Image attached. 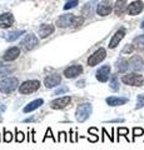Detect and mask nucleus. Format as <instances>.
Wrapping results in <instances>:
<instances>
[{"label": "nucleus", "mask_w": 144, "mask_h": 150, "mask_svg": "<svg viewBox=\"0 0 144 150\" xmlns=\"http://www.w3.org/2000/svg\"><path fill=\"white\" fill-rule=\"evenodd\" d=\"M93 111V106L90 103H84V104H80L77 110H75V119L78 123H84L85 120L89 119V116L92 115Z\"/></svg>", "instance_id": "1"}, {"label": "nucleus", "mask_w": 144, "mask_h": 150, "mask_svg": "<svg viewBox=\"0 0 144 150\" xmlns=\"http://www.w3.org/2000/svg\"><path fill=\"white\" fill-rule=\"evenodd\" d=\"M19 85L18 78H5L0 81V91L3 94H10L13 93Z\"/></svg>", "instance_id": "2"}, {"label": "nucleus", "mask_w": 144, "mask_h": 150, "mask_svg": "<svg viewBox=\"0 0 144 150\" xmlns=\"http://www.w3.org/2000/svg\"><path fill=\"white\" fill-rule=\"evenodd\" d=\"M122 81L125 85H131V86H142L144 83L143 75L137 74V73H131V74H125L122 76Z\"/></svg>", "instance_id": "3"}, {"label": "nucleus", "mask_w": 144, "mask_h": 150, "mask_svg": "<svg viewBox=\"0 0 144 150\" xmlns=\"http://www.w3.org/2000/svg\"><path fill=\"white\" fill-rule=\"evenodd\" d=\"M40 88L39 80H26L19 86V93L24 94V95H29V94L36 91Z\"/></svg>", "instance_id": "4"}, {"label": "nucleus", "mask_w": 144, "mask_h": 150, "mask_svg": "<svg viewBox=\"0 0 144 150\" xmlns=\"http://www.w3.org/2000/svg\"><path fill=\"white\" fill-rule=\"evenodd\" d=\"M105 56H106L105 49L100 48L96 51H94V53L88 58V65H89V67H95V65H98L99 63L103 62V60L105 59Z\"/></svg>", "instance_id": "5"}, {"label": "nucleus", "mask_w": 144, "mask_h": 150, "mask_svg": "<svg viewBox=\"0 0 144 150\" xmlns=\"http://www.w3.org/2000/svg\"><path fill=\"white\" fill-rule=\"evenodd\" d=\"M38 44H39V40H38V38H36L34 34H28V35H25V38L21 40V43H20V45L26 51L33 50Z\"/></svg>", "instance_id": "6"}, {"label": "nucleus", "mask_w": 144, "mask_h": 150, "mask_svg": "<svg viewBox=\"0 0 144 150\" xmlns=\"http://www.w3.org/2000/svg\"><path fill=\"white\" fill-rule=\"evenodd\" d=\"M72 101V98L70 96H63V98H58V99H54L52 103H50V108L54 110H60V109H64L67 105L70 104Z\"/></svg>", "instance_id": "7"}, {"label": "nucleus", "mask_w": 144, "mask_h": 150, "mask_svg": "<svg viewBox=\"0 0 144 150\" xmlns=\"http://www.w3.org/2000/svg\"><path fill=\"white\" fill-rule=\"evenodd\" d=\"M62 83V76L59 74H50L44 79V85L48 89H53L55 86H59Z\"/></svg>", "instance_id": "8"}, {"label": "nucleus", "mask_w": 144, "mask_h": 150, "mask_svg": "<svg viewBox=\"0 0 144 150\" xmlns=\"http://www.w3.org/2000/svg\"><path fill=\"white\" fill-rule=\"evenodd\" d=\"M95 76L100 83L108 81V79L110 78V65H103V67H100L96 70Z\"/></svg>", "instance_id": "9"}, {"label": "nucleus", "mask_w": 144, "mask_h": 150, "mask_svg": "<svg viewBox=\"0 0 144 150\" xmlns=\"http://www.w3.org/2000/svg\"><path fill=\"white\" fill-rule=\"evenodd\" d=\"M82 73H83V67L78 64V65H72V67L67 68L63 74L67 79H73V78L78 76V75H80Z\"/></svg>", "instance_id": "10"}, {"label": "nucleus", "mask_w": 144, "mask_h": 150, "mask_svg": "<svg viewBox=\"0 0 144 150\" xmlns=\"http://www.w3.org/2000/svg\"><path fill=\"white\" fill-rule=\"evenodd\" d=\"M111 3L109 0H103L98 6H96V13H98V15L100 16H106L109 15L110 11H111Z\"/></svg>", "instance_id": "11"}, {"label": "nucleus", "mask_w": 144, "mask_h": 150, "mask_svg": "<svg viewBox=\"0 0 144 150\" xmlns=\"http://www.w3.org/2000/svg\"><path fill=\"white\" fill-rule=\"evenodd\" d=\"M143 65H144V62L139 55H133L131 58V60H129V69L133 70V71H139V70H142Z\"/></svg>", "instance_id": "12"}, {"label": "nucleus", "mask_w": 144, "mask_h": 150, "mask_svg": "<svg viewBox=\"0 0 144 150\" xmlns=\"http://www.w3.org/2000/svg\"><path fill=\"white\" fill-rule=\"evenodd\" d=\"M128 101H129V99L128 98H124V96H109L105 99V103L109 106H122L124 104H127Z\"/></svg>", "instance_id": "13"}, {"label": "nucleus", "mask_w": 144, "mask_h": 150, "mask_svg": "<svg viewBox=\"0 0 144 150\" xmlns=\"http://www.w3.org/2000/svg\"><path fill=\"white\" fill-rule=\"evenodd\" d=\"M144 9V4L143 1L140 0H135V1H133L131 5H128V14L129 15H138V14H140Z\"/></svg>", "instance_id": "14"}, {"label": "nucleus", "mask_w": 144, "mask_h": 150, "mask_svg": "<svg viewBox=\"0 0 144 150\" xmlns=\"http://www.w3.org/2000/svg\"><path fill=\"white\" fill-rule=\"evenodd\" d=\"M74 16L73 14H65V15H62L58 20H57V25L59 28H68L73 25V21H74Z\"/></svg>", "instance_id": "15"}, {"label": "nucleus", "mask_w": 144, "mask_h": 150, "mask_svg": "<svg viewBox=\"0 0 144 150\" xmlns=\"http://www.w3.org/2000/svg\"><path fill=\"white\" fill-rule=\"evenodd\" d=\"M124 35H125V29H124V28H122V29H119L113 35V38H111V40H110V43H109V48L110 49L117 48V45L120 43V40L124 38Z\"/></svg>", "instance_id": "16"}, {"label": "nucleus", "mask_w": 144, "mask_h": 150, "mask_svg": "<svg viewBox=\"0 0 144 150\" xmlns=\"http://www.w3.org/2000/svg\"><path fill=\"white\" fill-rule=\"evenodd\" d=\"M14 23V18L11 14L9 13H4L0 15V28L1 29H6V28H10Z\"/></svg>", "instance_id": "17"}, {"label": "nucleus", "mask_w": 144, "mask_h": 150, "mask_svg": "<svg viewBox=\"0 0 144 150\" xmlns=\"http://www.w3.org/2000/svg\"><path fill=\"white\" fill-rule=\"evenodd\" d=\"M20 55V49L18 46H13L9 50H6L5 55H4V60L5 62H13V60L18 59V56Z\"/></svg>", "instance_id": "18"}, {"label": "nucleus", "mask_w": 144, "mask_h": 150, "mask_svg": "<svg viewBox=\"0 0 144 150\" xmlns=\"http://www.w3.org/2000/svg\"><path fill=\"white\" fill-rule=\"evenodd\" d=\"M43 104H44V100H43V99H36V100H33L31 103H29L28 105H25V106H24V109H23V111H24V112L34 111V110L38 109V108H40Z\"/></svg>", "instance_id": "19"}, {"label": "nucleus", "mask_w": 144, "mask_h": 150, "mask_svg": "<svg viewBox=\"0 0 144 150\" xmlns=\"http://www.w3.org/2000/svg\"><path fill=\"white\" fill-rule=\"evenodd\" d=\"M53 31H54V26L49 25V24H43L39 28V35L41 39H45V38H48L49 35H52Z\"/></svg>", "instance_id": "20"}, {"label": "nucleus", "mask_w": 144, "mask_h": 150, "mask_svg": "<svg viewBox=\"0 0 144 150\" xmlns=\"http://www.w3.org/2000/svg\"><path fill=\"white\" fill-rule=\"evenodd\" d=\"M115 68H117L119 73H125L129 69V62L124 58H119L117 62H115Z\"/></svg>", "instance_id": "21"}, {"label": "nucleus", "mask_w": 144, "mask_h": 150, "mask_svg": "<svg viewBox=\"0 0 144 150\" xmlns=\"http://www.w3.org/2000/svg\"><path fill=\"white\" fill-rule=\"evenodd\" d=\"M125 10H128L127 1H125V0H118V1L115 3V9H114L115 14H117L118 16H120L125 13Z\"/></svg>", "instance_id": "22"}, {"label": "nucleus", "mask_w": 144, "mask_h": 150, "mask_svg": "<svg viewBox=\"0 0 144 150\" xmlns=\"http://www.w3.org/2000/svg\"><path fill=\"white\" fill-rule=\"evenodd\" d=\"M109 88H110V90H113V91H118L119 90V80H118V76L115 74L111 75Z\"/></svg>", "instance_id": "23"}, {"label": "nucleus", "mask_w": 144, "mask_h": 150, "mask_svg": "<svg viewBox=\"0 0 144 150\" xmlns=\"http://www.w3.org/2000/svg\"><path fill=\"white\" fill-rule=\"evenodd\" d=\"M14 71L13 67H9V65H0V78L6 76V75L11 74Z\"/></svg>", "instance_id": "24"}, {"label": "nucleus", "mask_w": 144, "mask_h": 150, "mask_svg": "<svg viewBox=\"0 0 144 150\" xmlns=\"http://www.w3.org/2000/svg\"><path fill=\"white\" fill-rule=\"evenodd\" d=\"M23 34H24V30L11 31V33H9V34L6 35V40H8V41H14V40H16L20 35H23Z\"/></svg>", "instance_id": "25"}, {"label": "nucleus", "mask_w": 144, "mask_h": 150, "mask_svg": "<svg viewBox=\"0 0 144 150\" xmlns=\"http://www.w3.org/2000/svg\"><path fill=\"white\" fill-rule=\"evenodd\" d=\"M134 45H135V48L139 49V50H144V35H140V36H137L135 39H134Z\"/></svg>", "instance_id": "26"}, {"label": "nucleus", "mask_w": 144, "mask_h": 150, "mask_svg": "<svg viewBox=\"0 0 144 150\" xmlns=\"http://www.w3.org/2000/svg\"><path fill=\"white\" fill-rule=\"evenodd\" d=\"M95 4H96V1L87 3V4H85V6H84V9H83V13L87 14V11H88V15H92L93 9H94V5H95Z\"/></svg>", "instance_id": "27"}, {"label": "nucleus", "mask_w": 144, "mask_h": 150, "mask_svg": "<svg viewBox=\"0 0 144 150\" xmlns=\"http://www.w3.org/2000/svg\"><path fill=\"white\" fill-rule=\"evenodd\" d=\"M117 133H118V139H117L118 142H119V138H120V137H124V138L129 142V139H128V137H127L128 133H129V129H127V128H118Z\"/></svg>", "instance_id": "28"}, {"label": "nucleus", "mask_w": 144, "mask_h": 150, "mask_svg": "<svg viewBox=\"0 0 144 150\" xmlns=\"http://www.w3.org/2000/svg\"><path fill=\"white\" fill-rule=\"evenodd\" d=\"M24 140H25V134L23 133V131L16 129V131H15V142L16 143H23Z\"/></svg>", "instance_id": "29"}, {"label": "nucleus", "mask_w": 144, "mask_h": 150, "mask_svg": "<svg viewBox=\"0 0 144 150\" xmlns=\"http://www.w3.org/2000/svg\"><path fill=\"white\" fill-rule=\"evenodd\" d=\"M144 106V94H139L137 96V106L135 109H140Z\"/></svg>", "instance_id": "30"}, {"label": "nucleus", "mask_w": 144, "mask_h": 150, "mask_svg": "<svg viewBox=\"0 0 144 150\" xmlns=\"http://www.w3.org/2000/svg\"><path fill=\"white\" fill-rule=\"evenodd\" d=\"M142 135H144L143 128H133V140L138 137H142Z\"/></svg>", "instance_id": "31"}, {"label": "nucleus", "mask_w": 144, "mask_h": 150, "mask_svg": "<svg viewBox=\"0 0 144 150\" xmlns=\"http://www.w3.org/2000/svg\"><path fill=\"white\" fill-rule=\"evenodd\" d=\"M4 142L5 143H10L13 140V134L10 133V131H8L6 129H4Z\"/></svg>", "instance_id": "32"}, {"label": "nucleus", "mask_w": 144, "mask_h": 150, "mask_svg": "<svg viewBox=\"0 0 144 150\" xmlns=\"http://www.w3.org/2000/svg\"><path fill=\"white\" fill-rule=\"evenodd\" d=\"M48 138H50V139H53V142L54 143H57L58 142V139H55L54 138V135H53V133H52V129L50 128H48V130H46V133H45V137H44V139H43V142H45Z\"/></svg>", "instance_id": "33"}, {"label": "nucleus", "mask_w": 144, "mask_h": 150, "mask_svg": "<svg viewBox=\"0 0 144 150\" xmlns=\"http://www.w3.org/2000/svg\"><path fill=\"white\" fill-rule=\"evenodd\" d=\"M69 91V88L68 86H62V88H58L57 90L54 91V95H62L64 93H68Z\"/></svg>", "instance_id": "34"}, {"label": "nucleus", "mask_w": 144, "mask_h": 150, "mask_svg": "<svg viewBox=\"0 0 144 150\" xmlns=\"http://www.w3.org/2000/svg\"><path fill=\"white\" fill-rule=\"evenodd\" d=\"M75 5H78V0H70V1H68L65 5H64V10H68V9H72L74 8Z\"/></svg>", "instance_id": "35"}, {"label": "nucleus", "mask_w": 144, "mask_h": 150, "mask_svg": "<svg viewBox=\"0 0 144 150\" xmlns=\"http://www.w3.org/2000/svg\"><path fill=\"white\" fill-rule=\"evenodd\" d=\"M58 142H60V143H67V142H68V137H67V133H65V131H60V133H59Z\"/></svg>", "instance_id": "36"}, {"label": "nucleus", "mask_w": 144, "mask_h": 150, "mask_svg": "<svg viewBox=\"0 0 144 150\" xmlns=\"http://www.w3.org/2000/svg\"><path fill=\"white\" fill-rule=\"evenodd\" d=\"M84 23V18L79 16V18H74V21H73V26H79Z\"/></svg>", "instance_id": "37"}, {"label": "nucleus", "mask_w": 144, "mask_h": 150, "mask_svg": "<svg viewBox=\"0 0 144 150\" xmlns=\"http://www.w3.org/2000/svg\"><path fill=\"white\" fill-rule=\"evenodd\" d=\"M133 50H134V46H133V45H131V44H128V45L125 46V48L122 50V53H123V54H131Z\"/></svg>", "instance_id": "38"}, {"label": "nucleus", "mask_w": 144, "mask_h": 150, "mask_svg": "<svg viewBox=\"0 0 144 150\" xmlns=\"http://www.w3.org/2000/svg\"><path fill=\"white\" fill-rule=\"evenodd\" d=\"M70 142L77 143L78 142V133H74L73 130H70Z\"/></svg>", "instance_id": "39"}, {"label": "nucleus", "mask_w": 144, "mask_h": 150, "mask_svg": "<svg viewBox=\"0 0 144 150\" xmlns=\"http://www.w3.org/2000/svg\"><path fill=\"white\" fill-rule=\"evenodd\" d=\"M88 133L90 135H94V137H98V129H95V128H89Z\"/></svg>", "instance_id": "40"}, {"label": "nucleus", "mask_w": 144, "mask_h": 150, "mask_svg": "<svg viewBox=\"0 0 144 150\" xmlns=\"http://www.w3.org/2000/svg\"><path fill=\"white\" fill-rule=\"evenodd\" d=\"M108 123H124V119L123 118H117V119H113V120H109Z\"/></svg>", "instance_id": "41"}, {"label": "nucleus", "mask_w": 144, "mask_h": 150, "mask_svg": "<svg viewBox=\"0 0 144 150\" xmlns=\"http://www.w3.org/2000/svg\"><path fill=\"white\" fill-rule=\"evenodd\" d=\"M31 121H35V116H30V118H26L23 120V123H31Z\"/></svg>", "instance_id": "42"}, {"label": "nucleus", "mask_w": 144, "mask_h": 150, "mask_svg": "<svg viewBox=\"0 0 144 150\" xmlns=\"http://www.w3.org/2000/svg\"><path fill=\"white\" fill-rule=\"evenodd\" d=\"M77 86H78V88H84V86H85V80H79V81L77 83Z\"/></svg>", "instance_id": "43"}, {"label": "nucleus", "mask_w": 144, "mask_h": 150, "mask_svg": "<svg viewBox=\"0 0 144 150\" xmlns=\"http://www.w3.org/2000/svg\"><path fill=\"white\" fill-rule=\"evenodd\" d=\"M4 110H5V105H0V112L4 111Z\"/></svg>", "instance_id": "44"}, {"label": "nucleus", "mask_w": 144, "mask_h": 150, "mask_svg": "<svg viewBox=\"0 0 144 150\" xmlns=\"http://www.w3.org/2000/svg\"><path fill=\"white\" fill-rule=\"evenodd\" d=\"M140 28H144V20L142 21V24H140Z\"/></svg>", "instance_id": "45"}, {"label": "nucleus", "mask_w": 144, "mask_h": 150, "mask_svg": "<svg viewBox=\"0 0 144 150\" xmlns=\"http://www.w3.org/2000/svg\"><path fill=\"white\" fill-rule=\"evenodd\" d=\"M0 121H1V116H0Z\"/></svg>", "instance_id": "46"}]
</instances>
